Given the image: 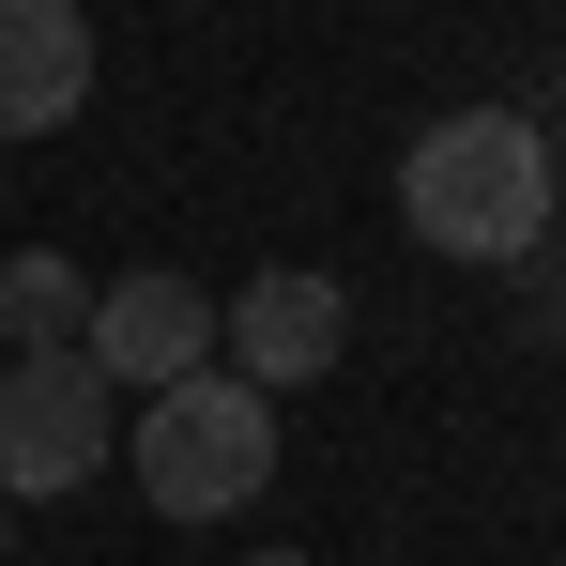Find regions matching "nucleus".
I'll list each match as a JSON object with an SVG mask.
<instances>
[{
	"label": "nucleus",
	"instance_id": "nucleus-5",
	"mask_svg": "<svg viewBox=\"0 0 566 566\" xmlns=\"http://www.w3.org/2000/svg\"><path fill=\"white\" fill-rule=\"evenodd\" d=\"M77 353H93L107 382H185V368H214V291L199 276H107L93 291V322H77Z\"/></svg>",
	"mask_w": 566,
	"mask_h": 566
},
{
	"label": "nucleus",
	"instance_id": "nucleus-4",
	"mask_svg": "<svg viewBox=\"0 0 566 566\" xmlns=\"http://www.w3.org/2000/svg\"><path fill=\"white\" fill-rule=\"evenodd\" d=\"M214 337H230V368L261 382V398H291V382H322L337 353H353V291L337 276H245L230 306H214Z\"/></svg>",
	"mask_w": 566,
	"mask_h": 566
},
{
	"label": "nucleus",
	"instance_id": "nucleus-6",
	"mask_svg": "<svg viewBox=\"0 0 566 566\" xmlns=\"http://www.w3.org/2000/svg\"><path fill=\"white\" fill-rule=\"evenodd\" d=\"M93 107V15L77 0H0V138H62Z\"/></svg>",
	"mask_w": 566,
	"mask_h": 566
},
{
	"label": "nucleus",
	"instance_id": "nucleus-9",
	"mask_svg": "<svg viewBox=\"0 0 566 566\" xmlns=\"http://www.w3.org/2000/svg\"><path fill=\"white\" fill-rule=\"evenodd\" d=\"M261 566H306V552H261Z\"/></svg>",
	"mask_w": 566,
	"mask_h": 566
},
{
	"label": "nucleus",
	"instance_id": "nucleus-1",
	"mask_svg": "<svg viewBox=\"0 0 566 566\" xmlns=\"http://www.w3.org/2000/svg\"><path fill=\"white\" fill-rule=\"evenodd\" d=\"M398 214L444 261H536V230H552V138L521 107H444L398 154Z\"/></svg>",
	"mask_w": 566,
	"mask_h": 566
},
{
	"label": "nucleus",
	"instance_id": "nucleus-2",
	"mask_svg": "<svg viewBox=\"0 0 566 566\" xmlns=\"http://www.w3.org/2000/svg\"><path fill=\"white\" fill-rule=\"evenodd\" d=\"M261 474H276V398L245 368H185V382L138 398V490L169 521H230Z\"/></svg>",
	"mask_w": 566,
	"mask_h": 566
},
{
	"label": "nucleus",
	"instance_id": "nucleus-7",
	"mask_svg": "<svg viewBox=\"0 0 566 566\" xmlns=\"http://www.w3.org/2000/svg\"><path fill=\"white\" fill-rule=\"evenodd\" d=\"M77 322H93V276H77V261H46V245L0 261V337H15V353H62Z\"/></svg>",
	"mask_w": 566,
	"mask_h": 566
},
{
	"label": "nucleus",
	"instance_id": "nucleus-3",
	"mask_svg": "<svg viewBox=\"0 0 566 566\" xmlns=\"http://www.w3.org/2000/svg\"><path fill=\"white\" fill-rule=\"evenodd\" d=\"M107 444H123V413H107V368L77 337L0 368V505H15V490H31V505H46V490H93Z\"/></svg>",
	"mask_w": 566,
	"mask_h": 566
},
{
	"label": "nucleus",
	"instance_id": "nucleus-8",
	"mask_svg": "<svg viewBox=\"0 0 566 566\" xmlns=\"http://www.w3.org/2000/svg\"><path fill=\"white\" fill-rule=\"evenodd\" d=\"M552 214H566V154H552Z\"/></svg>",
	"mask_w": 566,
	"mask_h": 566
},
{
	"label": "nucleus",
	"instance_id": "nucleus-10",
	"mask_svg": "<svg viewBox=\"0 0 566 566\" xmlns=\"http://www.w3.org/2000/svg\"><path fill=\"white\" fill-rule=\"evenodd\" d=\"M552 337H566V306H552Z\"/></svg>",
	"mask_w": 566,
	"mask_h": 566
}]
</instances>
